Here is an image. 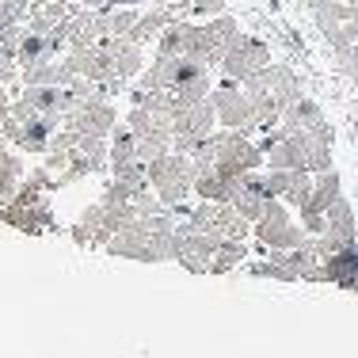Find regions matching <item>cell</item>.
Segmentation results:
<instances>
[{"instance_id":"cell-7","label":"cell","mask_w":358,"mask_h":358,"mask_svg":"<svg viewBox=\"0 0 358 358\" xmlns=\"http://www.w3.org/2000/svg\"><path fill=\"white\" fill-rule=\"evenodd\" d=\"M23 187V164L8 149H0V199H12Z\"/></svg>"},{"instance_id":"cell-9","label":"cell","mask_w":358,"mask_h":358,"mask_svg":"<svg viewBox=\"0 0 358 358\" xmlns=\"http://www.w3.org/2000/svg\"><path fill=\"white\" fill-rule=\"evenodd\" d=\"M0 27H4V0H0Z\"/></svg>"},{"instance_id":"cell-8","label":"cell","mask_w":358,"mask_h":358,"mask_svg":"<svg viewBox=\"0 0 358 358\" xmlns=\"http://www.w3.org/2000/svg\"><path fill=\"white\" fill-rule=\"evenodd\" d=\"M8 110H12V103H8V92H4V80H0V118H4Z\"/></svg>"},{"instance_id":"cell-3","label":"cell","mask_w":358,"mask_h":358,"mask_svg":"<svg viewBox=\"0 0 358 358\" xmlns=\"http://www.w3.org/2000/svg\"><path fill=\"white\" fill-rule=\"evenodd\" d=\"M210 99H214V110L225 126H252L255 122V103H252L248 88H236L233 80H221L210 92Z\"/></svg>"},{"instance_id":"cell-1","label":"cell","mask_w":358,"mask_h":358,"mask_svg":"<svg viewBox=\"0 0 358 358\" xmlns=\"http://www.w3.org/2000/svg\"><path fill=\"white\" fill-rule=\"evenodd\" d=\"M149 187L157 191V199L164 206H179L187 199V191L194 187V160L183 152H164V157L149 160Z\"/></svg>"},{"instance_id":"cell-6","label":"cell","mask_w":358,"mask_h":358,"mask_svg":"<svg viewBox=\"0 0 358 358\" xmlns=\"http://www.w3.org/2000/svg\"><path fill=\"white\" fill-rule=\"evenodd\" d=\"M110 164H115V172L118 168H126V164H134V160H141L138 157V138H134V130L130 126H118L115 122V130H110Z\"/></svg>"},{"instance_id":"cell-2","label":"cell","mask_w":358,"mask_h":358,"mask_svg":"<svg viewBox=\"0 0 358 358\" xmlns=\"http://www.w3.org/2000/svg\"><path fill=\"white\" fill-rule=\"evenodd\" d=\"M267 62H271V50L263 46V42L241 38V35H236L233 42H229L225 57H221V69L233 76V80H248V76H252V73H259Z\"/></svg>"},{"instance_id":"cell-4","label":"cell","mask_w":358,"mask_h":358,"mask_svg":"<svg viewBox=\"0 0 358 358\" xmlns=\"http://www.w3.org/2000/svg\"><path fill=\"white\" fill-rule=\"evenodd\" d=\"M255 233H259V241L267 244V248H278V252H286V248H301V244H305V233L286 217V210L278 206V202H271L267 214L255 221Z\"/></svg>"},{"instance_id":"cell-5","label":"cell","mask_w":358,"mask_h":358,"mask_svg":"<svg viewBox=\"0 0 358 358\" xmlns=\"http://www.w3.org/2000/svg\"><path fill=\"white\" fill-rule=\"evenodd\" d=\"M69 130L76 134H92V138H103V134L115 130V107L107 103V99H99V96H88L80 107H73L69 115Z\"/></svg>"}]
</instances>
